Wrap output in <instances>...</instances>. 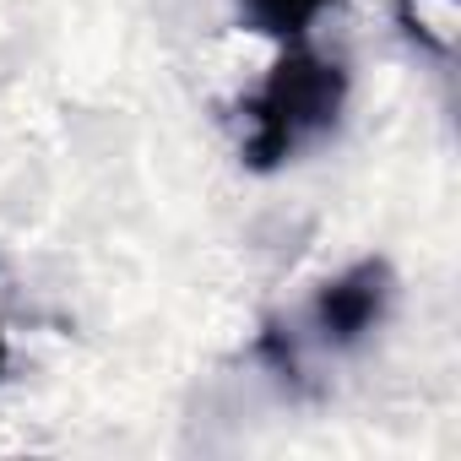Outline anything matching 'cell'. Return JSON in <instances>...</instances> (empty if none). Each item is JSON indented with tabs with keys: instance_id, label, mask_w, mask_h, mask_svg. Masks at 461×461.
Here are the masks:
<instances>
[{
	"instance_id": "obj_1",
	"label": "cell",
	"mask_w": 461,
	"mask_h": 461,
	"mask_svg": "<svg viewBox=\"0 0 461 461\" xmlns=\"http://www.w3.org/2000/svg\"><path fill=\"white\" fill-rule=\"evenodd\" d=\"M342 109H348V66L326 60L304 44H283L267 82L240 104V114H245L240 152L256 174H272L288 158H299L310 141L337 131Z\"/></svg>"
},
{
	"instance_id": "obj_2",
	"label": "cell",
	"mask_w": 461,
	"mask_h": 461,
	"mask_svg": "<svg viewBox=\"0 0 461 461\" xmlns=\"http://www.w3.org/2000/svg\"><path fill=\"white\" fill-rule=\"evenodd\" d=\"M391 299H396V277L380 256L369 261H353L348 272H337L331 283H321V294L310 299V337L315 348L326 353H348L358 348L369 331H380V321L391 315Z\"/></svg>"
},
{
	"instance_id": "obj_3",
	"label": "cell",
	"mask_w": 461,
	"mask_h": 461,
	"mask_svg": "<svg viewBox=\"0 0 461 461\" xmlns=\"http://www.w3.org/2000/svg\"><path fill=\"white\" fill-rule=\"evenodd\" d=\"M321 12H326V0H240V17L277 44H299Z\"/></svg>"
},
{
	"instance_id": "obj_4",
	"label": "cell",
	"mask_w": 461,
	"mask_h": 461,
	"mask_svg": "<svg viewBox=\"0 0 461 461\" xmlns=\"http://www.w3.org/2000/svg\"><path fill=\"white\" fill-rule=\"evenodd\" d=\"M6 358H12V353H6V331H0V375H6Z\"/></svg>"
}]
</instances>
